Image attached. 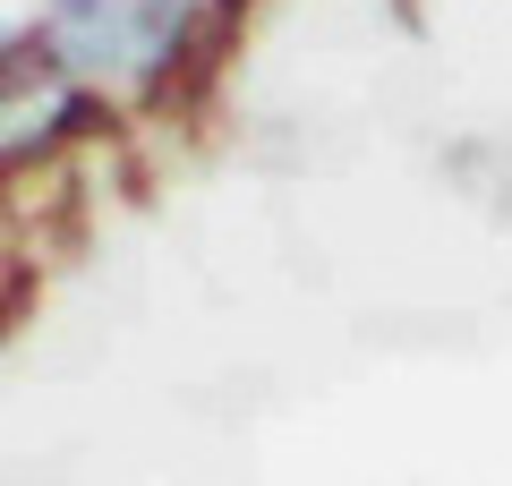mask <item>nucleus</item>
<instances>
[{"instance_id": "1", "label": "nucleus", "mask_w": 512, "mask_h": 486, "mask_svg": "<svg viewBox=\"0 0 512 486\" xmlns=\"http://www.w3.org/2000/svg\"><path fill=\"white\" fill-rule=\"evenodd\" d=\"M197 0H52V60L86 86H154L180 60Z\"/></svg>"}]
</instances>
